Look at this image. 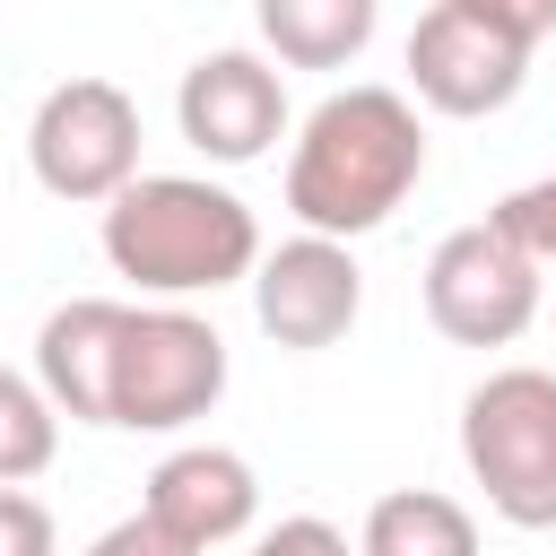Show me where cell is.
<instances>
[{"label":"cell","instance_id":"cell-6","mask_svg":"<svg viewBox=\"0 0 556 556\" xmlns=\"http://www.w3.org/2000/svg\"><path fill=\"white\" fill-rule=\"evenodd\" d=\"M426 321L452 348H513L539 321V261L521 252V235H504L495 217L452 226L426 252Z\"/></svg>","mask_w":556,"mask_h":556},{"label":"cell","instance_id":"cell-15","mask_svg":"<svg viewBox=\"0 0 556 556\" xmlns=\"http://www.w3.org/2000/svg\"><path fill=\"white\" fill-rule=\"evenodd\" d=\"M504 235H521V252L547 269L556 261V174H539V182H521V191H504L495 208H486Z\"/></svg>","mask_w":556,"mask_h":556},{"label":"cell","instance_id":"cell-16","mask_svg":"<svg viewBox=\"0 0 556 556\" xmlns=\"http://www.w3.org/2000/svg\"><path fill=\"white\" fill-rule=\"evenodd\" d=\"M0 556H61V530H52V504L43 495L0 486Z\"/></svg>","mask_w":556,"mask_h":556},{"label":"cell","instance_id":"cell-7","mask_svg":"<svg viewBox=\"0 0 556 556\" xmlns=\"http://www.w3.org/2000/svg\"><path fill=\"white\" fill-rule=\"evenodd\" d=\"M243 287H252V321H261V339L287 348V356H321V348H339V339L356 330V313H365L356 243L313 235V226L287 235L278 252H261Z\"/></svg>","mask_w":556,"mask_h":556},{"label":"cell","instance_id":"cell-17","mask_svg":"<svg viewBox=\"0 0 556 556\" xmlns=\"http://www.w3.org/2000/svg\"><path fill=\"white\" fill-rule=\"evenodd\" d=\"M252 556H356V547H348V530H339V521H321V513H295V521L261 530V539H252Z\"/></svg>","mask_w":556,"mask_h":556},{"label":"cell","instance_id":"cell-4","mask_svg":"<svg viewBox=\"0 0 556 556\" xmlns=\"http://www.w3.org/2000/svg\"><path fill=\"white\" fill-rule=\"evenodd\" d=\"M226 400V339L191 304H130L113 339V426L182 434Z\"/></svg>","mask_w":556,"mask_h":556},{"label":"cell","instance_id":"cell-1","mask_svg":"<svg viewBox=\"0 0 556 556\" xmlns=\"http://www.w3.org/2000/svg\"><path fill=\"white\" fill-rule=\"evenodd\" d=\"M426 182V122L400 87H339L304 113L287 148V217L313 235H374Z\"/></svg>","mask_w":556,"mask_h":556},{"label":"cell","instance_id":"cell-11","mask_svg":"<svg viewBox=\"0 0 556 556\" xmlns=\"http://www.w3.org/2000/svg\"><path fill=\"white\" fill-rule=\"evenodd\" d=\"M122 313L130 304H113V295H70L35 330V382L52 391V408L70 426H113V339H122Z\"/></svg>","mask_w":556,"mask_h":556},{"label":"cell","instance_id":"cell-3","mask_svg":"<svg viewBox=\"0 0 556 556\" xmlns=\"http://www.w3.org/2000/svg\"><path fill=\"white\" fill-rule=\"evenodd\" d=\"M460 460L495 521L556 530V374L547 365H495L460 400Z\"/></svg>","mask_w":556,"mask_h":556},{"label":"cell","instance_id":"cell-9","mask_svg":"<svg viewBox=\"0 0 556 556\" xmlns=\"http://www.w3.org/2000/svg\"><path fill=\"white\" fill-rule=\"evenodd\" d=\"M174 130L208 156V165H261L287 139V78L269 52H200L174 87Z\"/></svg>","mask_w":556,"mask_h":556},{"label":"cell","instance_id":"cell-8","mask_svg":"<svg viewBox=\"0 0 556 556\" xmlns=\"http://www.w3.org/2000/svg\"><path fill=\"white\" fill-rule=\"evenodd\" d=\"M530 78V43H513L504 26H486L469 0H434L408 26V96L443 122H486L521 96Z\"/></svg>","mask_w":556,"mask_h":556},{"label":"cell","instance_id":"cell-14","mask_svg":"<svg viewBox=\"0 0 556 556\" xmlns=\"http://www.w3.org/2000/svg\"><path fill=\"white\" fill-rule=\"evenodd\" d=\"M52 452H61V408H52V391H43L35 374L0 365V486L43 478Z\"/></svg>","mask_w":556,"mask_h":556},{"label":"cell","instance_id":"cell-2","mask_svg":"<svg viewBox=\"0 0 556 556\" xmlns=\"http://www.w3.org/2000/svg\"><path fill=\"white\" fill-rule=\"evenodd\" d=\"M104 261L139 295L191 304V295H217V287L252 278L261 217L208 174H130L104 200Z\"/></svg>","mask_w":556,"mask_h":556},{"label":"cell","instance_id":"cell-5","mask_svg":"<svg viewBox=\"0 0 556 556\" xmlns=\"http://www.w3.org/2000/svg\"><path fill=\"white\" fill-rule=\"evenodd\" d=\"M26 165L52 200L70 208H104L130 174H139V104L122 78H61L43 87L35 122H26Z\"/></svg>","mask_w":556,"mask_h":556},{"label":"cell","instance_id":"cell-18","mask_svg":"<svg viewBox=\"0 0 556 556\" xmlns=\"http://www.w3.org/2000/svg\"><path fill=\"white\" fill-rule=\"evenodd\" d=\"M87 556H200V547H191L182 530H165V521L139 504V513H130V521H113V530H104Z\"/></svg>","mask_w":556,"mask_h":556},{"label":"cell","instance_id":"cell-12","mask_svg":"<svg viewBox=\"0 0 556 556\" xmlns=\"http://www.w3.org/2000/svg\"><path fill=\"white\" fill-rule=\"evenodd\" d=\"M252 26L278 70H348L365 61L382 0H252Z\"/></svg>","mask_w":556,"mask_h":556},{"label":"cell","instance_id":"cell-13","mask_svg":"<svg viewBox=\"0 0 556 556\" xmlns=\"http://www.w3.org/2000/svg\"><path fill=\"white\" fill-rule=\"evenodd\" d=\"M356 556H478V513L434 486H391V495H374Z\"/></svg>","mask_w":556,"mask_h":556},{"label":"cell","instance_id":"cell-19","mask_svg":"<svg viewBox=\"0 0 556 556\" xmlns=\"http://www.w3.org/2000/svg\"><path fill=\"white\" fill-rule=\"evenodd\" d=\"M469 9H478L486 26H504L513 43H530V52L556 35V0H469Z\"/></svg>","mask_w":556,"mask_h":556},{"label":"cell","instance_id":"cell-10","mask_svg":"<svg viewBox=\"0 0 556 556\" xmlns=\"http://www.w3.org/2000/svg\"><path fill=\"white\" fill-rule=\"evenodd\" d=\"M139 504L208 556V547H226V539H243V530L261 521V478H252V460L226 452V443H182V452H165V460L148 469V495H139Z\"/></svg>","mask_w":556,"mask_h":556}]
</instances>
